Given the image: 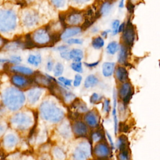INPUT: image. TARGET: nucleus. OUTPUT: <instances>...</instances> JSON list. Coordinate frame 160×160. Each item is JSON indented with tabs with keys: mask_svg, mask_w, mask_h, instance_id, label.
Returning a JSON list of instances; mask_svg holds the SVG:
<instances>
[{
	"mask_svg": "<svg viewBox=\"0 0 160 160\" xmlns=\"http://www.w3.org/2000/svg\"><path fill=\"white\" fill-rule=\"evenodd\" d=\"M39 110L42 119L52 123L60 122L64 116V111L49 100L43 101L40 104Z\"/></svg>",
	"mask_w": 160,
	"mask_h": 160,
	"instance_id": "1",
	"label": "nucleus"
},
{
	"mask_svg": "<svg viewBox=\"0 0 160 160\" xmlns=\"http://www.w3.org/2000/svg\"><path fill=\"white\" fill-rule=\"evenodd\" d=\"M25 101V96L22 92L16 88H9L4 95V102L12 111L20 109Z\"/></svg>",
	"mask_w": 160,
	"mask_h": 160,
	"instance_id": "2",
	"label": "nucleus"
},
{
	"mask_svg": "<svg viewBox=\"0 0 160 160\" xmlns=\"http://www.w3.org/2000/svg\"><path fill=\"white\" fill-rule=\"evenodd\" d=\"M17 26V15L12 9H0V31L9 32Z\"/></svg>",
	"mask_w": 160,
	"mask_h": 160,
	"instance_id": "3",
	"label": "nucleus"
},
{
	"mask_svg": "<svg viewBox=\"0 0 160 160\" xmlns=\"http://www.w3.org/2000/svg\"><path fill=\"white\" fill-rule=\"evenodd\" d=\"M31 39L35 45L39 46H46L52 41L51 34L45 28L35 30L32 34Z\"/></svg>",
	"mask_w": 160,
	"mask_h": 160,
	"instance_id": "4",
	"label": "nucleus"
},
{
	"mask_svg": "<svg viewBox=\"0 0 160 160\" xmlns=\"http://www.w3.org/2000/svg\"><path fill=\"white\" fill-rule=\"evenodd\" d=\"M11 122L16 128L21 130H24L30 127L32 122V120L28 114L20 112L16 114L12 118Z\"/></svg>",
	"mask_w": 160,
	"mask_h": 160,
	"instance_id": "5",
	"label": "nucleus"
},
{
	"mask_svg": "<svg viewBox=\"0 0 160 160\" xmlns=\"http://www.w3.org/2000/svg\"><path fill=\"white\" fill-rule=\"evenodd\" d=\"M122 32V44L128 48H131L133 45L135 41L136 34L134 26L130 21H128L126 23H125V26Z\"/></svg>",
	"mask_w": 160,
	"mask_h": 160,
	"instance_id": "6",
	"label": "nucleus"
},
{
	"mask_svg": "<svg viewBox=\"0 0 160 160\" xmlns=\"http://www.w3.org/2000/svg\"><path fill=\"white\" fill-rule=\"evenodd\" d=\"M22 22L26 28H32L39 23L40 17L39 14L34 10H26L22 13Z\"/></svg>",
	"mask_w": 160,
	"mask_h": 160,
	"instance_id": "7",
	"label": "nucleus"
},
{
	"mask_svg": "<svg viewBox=\"0 0 160 160\" xmlns=\"http://www.w3.org/2000/svg\"><path fill=\"white\" fill-rule=\"evenodd\" d=\"M89 145L86 142H81L75 148L72 153L73 160H86L90 155Z\"/></svg>",
	"mask_w": 160,
	"mask_h": 160,
	"instance_id": "8",
	"label": "nucleus"
},
{
	"mask_svg": "<svg viewBox=\"0 0 160 160\" xmlns=\"http://www.w3.org/2000/svg\"><path fill=\"white\" fill-rule=\"evenodd\" d=\"M133 94V88L131 83L129 82H124L121 85L118 90V96L122 101L123 105L126 106L130 101Z\"/></svg>",
	"mask_w": 160,
	"mask_h": 160,
	"instance_id": "9",
	"label": "nucleus"
},
{
	"mask_svg": "<svg viewBox=\"0 0 160 160\" xmlns=\"http://www.w3.org/2000/svg\"><path fill=\"white\" fill-rule=\"evenodd\" d=\"M111 147L106 142L100 141L95 145L93 152L96 157L99 159L108 158L111 154Z\"/></svg>",
	"mask_w": 160,
	"mask_h": 160,
	"instance_id": "10",
	"label": "nucleus"
},
{
	"mask_svg": "<svg viewBox=\"0 0 160 160\" xmlns=\"http://www.w3.org/2000/svg\"><path fill=\"white\" fill-rule=\"evenodd\" d=\"M64 21L69 26H78L83 21V15L80 11L74 10L64 18Z\"/></svg>",
	"mask_w": 160,
	"mask_h": 160,
	"instance_id": "11",
	"label": "nucleus"
},
{
	"mask_svg": "<svg viewBox=\"0 0 160 160\" xmlns=\"http://www.w3.org/2000/svg\"><path fill=\"white\" fill-rule=\"evenodd\" d=\"M84 120L86 125L89 126L91 128H96L99 126V115L94 110L87 111L85 112V114L84 116Z\"/></svg>",
	"mask_w": 160,
	"mask_h": 160,
	"instance_id": "12",
	"label": "nucleus"
},
{
	"mask_svg": "<svg viewBox=\"0 0 160 160\" xmlns=\"http://www.w3.org/2000/svg\"><path fill=\"white\" fill-rule=\"evenodd\" d=\"M82 31V28L79 26H69L66 28L62 33L60 34V38L62 40H66L69 38H74L81 34Z\"/></svg>",
	"mask_w": 160,
	"mask_h": 160,
	"instance_id": "13",
	"label": "nucleus"
},
{
	"mask_svg": "<svg viewBox=\"0 0 160 160\" xmlns=\"http://www.w3.org/2000/svg\"><path fill=\"white\" fill-rule=\"evenodd\" d=\"M72 130L78 137H84L88 133V128L86 124L81 121H76L72 125Z\"/></svg>",
	"mask_w": 160,
	"mask_h": 160,
	"instance_id": "14",
	"label": "nucleus"
},
{
	"mask_svg": "<svg viewBox=\"0 0 160 160\" xmlns=\"http://www.w3.org/2000/svg\"><path fill=\"white\" fill-rule=\"evenodd\" d=\"M11 81L12 82L19 88H24L32 82L29 79L19 74L14 75L12 77Z\"/></svg>",
	"mask_w": 160,
	"mask_h": 160,
	"instance_id": "15",
	"label": "nucleus"
},
{
	"mask_svg": "<svg viewBox=\"0 0 160 160\" xmlns=\"http://www.w3.org/2000/svg\"><path fill=\"white\" fill-rule=\"evenodd\" d=\"M42 93V89L41 88H34L31 89L28 92V100L29 104H34L40 99Z\"/></svg>",
	"mask_w": 160,
	"mask_h": 160,
	"instance_id": "16",
	"label": "nucleus"
},
{
	"mask_svg": "<svg viewBox=\"0 0 160 160\" xmlns=\"http://www.w3.org/2000/svg\"><path fill=\"white\" fill-rule=\"evenodd\" d=\"M129 48L124 44H121L119 46V49L118 50V62L121 64H125L128 59L129 56Z\"/></svg>",
	"mask_w": 160,
	"mask_h": 160,
	"instance_id": "17",
	"label": "nucleus"
},
{
	"mask_svg": "<svg viewBox=\"0 0 160 160\" xmlns=\"http://www.w3.org/2000/svg\"><path fill=\"white\" fill-rule=\"evenodd\" d=\"M114 71H115L116 78L117 80H118V81L122 83L126 82L128 80V72L125 67L122 66H119L116 68Z\"/></svg>",
	"mask_w": 160,
	"mask_h": 160,
	"instance_id": "18",
	"label": "nucleus"
},
{
	"mask_svg": "<svg viewBox=\"0 0 160 160\" xmlns=\"http://www.w3.org/2000/svg\"><path fill=\"white\" fill-rule=\"evenodd\" d=\"M115 67H116V64L114 62H104L102 65V75L106 78L111 76L114 72Z\"/></svg>",
	"mask_w": 160,
	"mask_h": 160,
	"instance_id": "19",
	"label": "nucleus"
},
{
	"mask_svg": "<svg viewBox=\"0 0 160 160\" xmlns=\"http://www.w3.org/2000/svg\"><path fill=\"white\" fill-rule=\"evenodd\" d=\"M69 59L73 62H81L84 57V52L82 49L79 48H73L69 50Z\"/></svg>",
	"mask_w": 160,
	"mask_h": 160,
	"instance_id": "20",
	"label": "nucleus"
},
{
	"mask_svg": "<svg viewBox=\"0 0 160 160\" xmlns=\"http://www.w3.org/2000/svg\"><path fill=\"white\" fill-rule=\"evenodd\" d=\"M72 106L74 109H76L78 113H85L88 111V106L86 103L79 100V99H74L72 102Z\"/></svg>",
	"mask_w": 160,
	"mask_h": 160,
	"instance_id": "21",
	"label": "nucleus"
},
{
	"mask_svg": "<svg viewBox=\"0 0 160 160\" xmlns=\"http://www.w3.org/2000/svg\"><path fill=\"white\" fill-rule=\"evenodd\" d=\"M99 83L98 78L94 74L88 75L84 82V86L86 89L93 88Z\"/></svg>",
	"mask_w": 160,
	"mask_h": 160,
	"instance_id": "22",
	"label": "nucleus"
},
{
	"mask_svg": "<svg viewBox=\"0 0 160 160\" xmlns=\"http://www.w3.org/2000/svg\"><path fill=\"white\" fill-rule=\"evenodd\" d=\"M12 71L13 72H15L21 74L28 75V76L32 75L34 73L33 71L31 68L24 66H20V65H16L12 67Z\"/></svg>",
	"mask_w": 160,
	"mask_h": 160,
	"instance_id": "23",
	"label": "nucleus"
},
{
	"mask_svg": "<svg viewBox=\"0 0 160 160\" xmlns=\"http://www.w3.org/2000/svg\"><path fill=\"white\" fill-rule=\"evenodd\" d=\"M129 142L127 137L124 135H120L117 141V148L119 151L128 149Z\"/></svg>",
	"mask_w": 160,
	"mask_h": 160,
	"instance_id": "24",
	"label": "nucleus"
},
{
	"mask_svg": "<svg viewBox=\"0 0 160 160\" xmlns=\"http://www.w3.org/2000/svg\"><path fill=\"white\" fill-rule=\"evenodd\" d=\"M119 44L116 41H110L106 46V52L109 55H114L119 49Z\"/></svg>",
	"mask_w": 160,
	"mask_h": 160,
	"instance_id": "25",
	"label": "nucleus"
},
{
	"mask_svg": "<svg viewBox=\"0 0 160 160\" xmlns=\"http://www.w3.org/2000/svg\"><path fill=\"white\" fill-rule=\"evenodd\" d=\"M27 61L29 64L38 67V66H39V64H41L42 62L41 55L40 54H29L28 58Z\"/></svg>",
	"mask_w": 160,
	"mask_h": 160,
	"instance_id": "26",
	"label": "nucleus"
},
{
	"mask_svg": "<svg viewBox=\"0 0 160 160\" xmlns=\"http://www.w3.org/2000/svg\"><path fill=\"white\" fill-rule=\"evenodd\" d=\"M105 44L104 39L101 36H97L92 38L91 46L94 49H101Z\"/></svg>",
	"mask_w": 160,
	"mask_h": 160,
	"instance_id": "27",
	"label": "nucleus"
},
{
	"mask_svg": "<svg viewBox=\"0 0 160 160\" xmlns=\"http://www.w3.org/2000/svg\"><path fill=\"white\" fill-rule=\"evenodd\" d=\"M17 141L18 140L16 137L12 134H9L6 137L4 140V144L7 148L12 149L15 146Z\"/></svg>",
	"mask_w": 160,
	"mask_h": 160,
	"instance_id": "28",
	"label": "nucleus"
},
{
	"mask_svg": "<svg viewBox=\"0 0 160 160\" xmlns=\"http://www.w3.org/2000/svg\"><path fill=\"white\" fill-rule=\"evenodd\" d=\"M112 4L111 2L106 1L104 2L100 8L99 10V14L101 16H106L108 15L112 8Z\"/></svg>",
	"mask_w": 160,
	"mask_h": 160,
	"instance_id": "29",
	"label": "nucleus"
},
{
	"mask_svg": "<svg viewBox=\"0 0 160 160\" xmlns=\"http://www.w3.org/2000/svg\"><path fill=\"white\" fill-rule=\"evenodd\" d=\"M91 139L92 142L98 143L100 141H102L104 139V136L101 131H96L91 133Z\"/></svg>",
	"mask_w": 160,
	"mask_h": 160,
	"instance_id": "30",
	"label": "nucleus"
},
{
	"mask_svg": "<svg viewBox=\"0 0 160 160\" xmlns=\"http://www.w3.org/2000/svg\"><path fill=\"white\" fill-rule=\"evenodd\" d=\"M59 134L64 138H69L70 136L69 126L66 123L62 124L61 126H59Z\"/></svg>",
	"mask_w": 160,
	"mask_h": 160,
	"instance_id": "31",
	"label": "nucleus"
},
{
	"mask_svg": "<svg viewBox=\"0 0 160 160\" xmlns=\"http://www.w3.org/2000/svg\"><path fill=\"white\" fill-rule=\"evenodd\" d=\"M53 74L55 77L61 76L64 72V66L61 62H57L53 68Z\"/></svg>",
	"mask_w": 160,
	"mask_h": 160,
	"instance_id": "32",
	"label": "nucleus"
},
{
	"mask_svg": "<svg viewBox=\"0 0 160 160\" xmlns=\"http://www.w3.org/2000/svg\"><path fill=\"white\" fill-rule=\"evenodd\" d=\"M53 154L54 158L57 160H64L66 158V154L64 152L59 148H55L53 150Z\"/></svg>",
	"mask_w": 160,
	"mask_h": 160,
	"instance_id": "33",
	"label": "nucleus"
},
{
	"mask_svg": "<svg viewBox=\"0 0 160 160\" xmlns=\"http://www.w3.org/2000/svg\"><path fill=\"white\" fill-rule=\"evenodd\" d=\"M71 68L78 73H82L83 72V68L81 62H72L71 64Z\"/></svg>",
	"mask_w": 160,
	"mask_h": 160,
	"instance_id": "34",
	"label": "nucleus"
},
{
	"mask_svg": "<svg viewBox=\"0 0 160 160\" xmlns=\"http://www.w3.org/2000/svg\"><path fill=\"white\" fill-rule=\"evenodd\" d=\"M62 94H63V99L66 102H71L76 98L74 94H73L72 92L67 91L66 89L62 91Z\"/></svg>",
	"mask_w": 160,
	"mask_h": 160,
	"instance_id": "35",
	"label": "nucleus"
},
{
	"mask_svg": "<svg viewBox=\"0 0 160 160\" xmlns=\"http://www.w3.org/2000/svg\"><path fill=\"white\" fill-rule=\"evenodd\" d=\"M118 159L119 160H131V156L129 154V149L119 151L118 154Z\"/></svg>",
	"mask_w": 160,
	"mask_h": 160,
	"instance_id": "36",
	"label": "nucleus"
},
{
	"mask_svg": "<svg viewBox=\"0 0 160 160\" xmlns=\"http://www.w3.org/2000/svg\"><path fill=\"white\" fill-rule=\"evenodd\" d=\"M119 19H114L111 23V34L112 36H116L118 34V28L120 24Z\"/></svg>",
	"mask_w": 160,
	"mask_h": 160,
	"instance_id": "37",
	"label": "nucleus"
},
{
	"mask_svg": "<svg viewBox=\"0 0 160 160\" xmlns=\"http://www.w3.org/2000/svg\"><path fill=\"white\" fill-rule=\"evenodd\" d=\"M58 81L59 82H58L59 84H61L62 86L65 87V88H66V86H71V84H72V82L71 79H68V78L62 77L61 76H59Z\"/></svg>",
	"mask_w": 160,
	"mask_h": 160,
	"instance_id": "38",
	"label": "nucleus"
},
{
	"mask_svg": "<svg viewBox=\"0 0 160 160\" xmlns=\"http://www.w3.org/2000/svg\"><path fill=\"white\" fill-rule=\"evenodd\" d=\"M22 44L19 42V41H14L8 44H7L6 46V48L9 51H12V50H16V49H18L19 48H21L22 47Z\"/></svg>",
	"mask_w": 160,
	"mask_h": 160,
	"instance_id": "39",
	"label": "nucleus"
},
{
	"mask_svg": "<svg viewBox=\"0 0 160 160\" xmlns=\"http://www.w3.org/2000/svg\"><path fill=\"white\" fill-rule=\"evenodd\" d=\"M65 42L68 45H72V44H78L81 45L83 42V40L80 38H69L66 40H65Z\"/></svg>",
	"mask_w": 160,
	"mask_h": 160,
	"instance_id": "40",
	"label": "nucleus"
},
{
	"mask_svg": "<svg viewBox=\"0 0 160 160\" xmlns=\"http://www.w3.org/2000/svg\"><path fill=\"white\" fill-rule=\"evenodd\" d=\"M101 99H102V97L99 94L96 92H93L89 98V102L91 104H94L99 102L101 101Z\"/></svg>",
	"mask_w": 160,
	"mask_h": 160,
	"instance_id": "41",
	"label": "nucleus"
},
{
	"mask_svg": "<svg viewBox=\"0 0 160 160\" xmlns=\"http://www.w3.org/2000/svg\"><path fill=\"white\" fill-rule=\"evenodd\" d=\"M51 4L57 8H62L66 3V0H49Z\"/></svg>",
	"mask_w": 160,
	"mask_h": 160,
	"instance_id": "42",
	"label": "nucleus"
},
{
	"mask_svg": "<svg viewBox=\"0 0 160 160\" xmlns=\"http://www.w3.org/2000/svg\"><path fill=\"white\" fill-rule=\"evenodd\" d=\"M103 111L106 113H109L111 110V102L109 99H105L103 102Z\"/></svg>",
	"mask_w": 160,
	"mask_h": 160,
	"instance_id": "43",
	"label": "nucleus"
},
{
	"mask_svg": "<svg viewBox=\"0 0 160 160\" xmlns=\"http://www.w3.org/2000/svg\"><path fill=\"white\" fill-rule=\"evenodd\" d=\"M82 76L80 75L79 74H77L74 76V81L72 82L73 83V86L74 87H78L80 86L81 83V81H82Z\"/></svg>",
	"mask_w": 160,
	"mask_h": 160,
	"instance_id": "44",
	"label": "nucleus"
},
{
	"mask_svg": "<svg viewBox=\"0 0 160 160\" xmlns=\"http://www.w3.org/2000/svg\"><path fill=\"white\" fill-rule=\"evenodd\" d=\"M54 61H53L52 59H51V58L49 59L47 61L46 65V68L47 71H49V72L52 71L53 68H54Z\"/></svg>",
	"mask_w": 160,
	"mask_h": 160,
	"instance_id": "45",
	"label": "nucleus"
},
{
	"mask_svg": "<svg viewBox=\"0 0 160 160\" xmlns=\"http://www.w3.org/2000/svg\"><path fill=\"white\" fill-rule=\"evenodd\" d=\"M21 61H22V59H21V56H18V55L12 56L11 57L10 59H9V62H11V63H14V64H18Z\"/></svg>",
	"mask_w": 160,
	"mask_h": 160,
	"instance_id": "46",
	"label": "nucleus"
},
{
	"mask_svg": "<svg viewBox=\"0 0 160 160\" xmlns=\"http://www.w3.org/2000/svg\"><path fill=\"white\" fill-rule=\"evenodd\" d=\"M60 56L64 59L69 61L70 59H69V49H67L64 51L60 52Z\"/></svg>",
	"mask_w": 160,
	"mask_h": 160,
	"instance_id": "47",
	"label": "nucleus"
},
{
	"mask_svg": "<svg viewBox=\"0 0 160 160\" xmlns=\"http://www.w3.org/2000/svg\"><path fill=\"white\" fill-rule=\"evenodd\" d=\"M68 49V45H66V44H62V45H59L58 46H56L54 48V51H59V52H61L62 51H64L66 49Z\"/></svg>",
	"mask_w": 160,
	"mask_h": 160,
	"instance_id": "48",
	"label": "nucleus"
},
{
	"mask_svg": "<svg viewBox=\"0 0 160 160\" xmlns=\"http://www.w3.org/2000/svg\"><path fill=\"white\" fill-rule=\"evenodd\" d=\"M99 61H98L93 62H91V63L84 62V65H85L87 68H93L96 67V66L99 64Z\"/></svg>",
	"mask_w": 160,
	"mask_h": 160,
	"instance_id": "49",
	"label": "nucleus"
},
{
	"mask_svg": "<svg viewBox=\"0 0 160 160\" xmlns=\"http://www.w3.org/2000/svg\"><path fill=\"white\" fill-rule=\"evenodd\" d=\"M109 33H111V29H106V30L102 31L101 32V36L103 39L106 38Z\"/></svg>",
	"mask_w": 160,
	"mask_h": 160,
	"instance_id": "50",
	"label": "nucleus"
},
{
	"mask_svg": "<svg viewBox=\"0 0 160 160\" xmlns=\"http://www.w3.org/2000/svg\"><path fill=\"white\" fill-rule=\"evenodd\" d=\"M106 134L107 138H108V140H109V144H110V147H111L112 149H114V142H113V141H112V138H111V136L108 132H106Z\"/></svg>",
	"mask_w": 160,
	"mask_h": 160,
	"instance_id": "51",
	"label": "nucleus"
},
{
	"mask_svg": "<svg viewBox=\"0 0 160 160\" xmlns=\"http://www.w3.org/2000/svg\"><path fill=\"white\" fill-rule=\"evenodd\" d=\"M71 1L76 4H86L88 2H89L91 0H71Z\"/></svg>",
	"mask_w": 160,
	"mask_h": 160,
	"instance_id": "52",
	"label": "nucleus"
},
{
	"mask_svg": "<svg viewBox=\"0 0 160 160\" xmlns=\"http://www.w3.org/2000/svg\"><path fill=\"white\" fill-rule=\"evenodd\" d=\"M124 26H125V22H122V23H120L119 28H118V33L122 32V31L124 28Z\"/></svg>",
	"mask_w": 160,
	"mask_h": 160,
	"instance_id": "53",
	"label": "nucleus"
},
{
	"mask_svg": "<svg viewBox=\"0 0 160 160\" xmlns=\"http://www.w3.org/2000/svg\"><path fill=\"white\" fill-rule=\"evenodd\" d=\"M91 32H92V33L96 34V33H97V32H99V28H98L97 26H94V27H92V28H91Z\"/></svg>",
	"mask_w": 160,
	"mask_h": 160,
	"instance_id": "54",
	"label": "nucleus"
},
{
	"mask_svg": "<svg viewBox=\"0 0 160 160\" xmlns=\"http://www.w3.org/2000/svg\"><path fill=\"white\" fill-rule=\"evenodd\" d=\"M124 1L125 0H119V8H123L124 7Z\"/></svg>",
	"mask_w": 160,
	"mask_h": 160,
	"instance_id": "55",
	"label": "nucleus"
},
{
	"mask_svg": "<svg viewBox=\"0 0 160 160\" xmlns=\"http://www.w3.org/2000/svg\"><path fill=\"white\" fill-rule=\"evenodd\" d=\"M5 42H6L5 39H4L3 38L0 36V48L4 45V44Z\"/></svg>",
	"mask_w": 160,
	"mask_h": 160,
	"instance_id": "56",
	"label": "nucleus"
}]
</instances>
